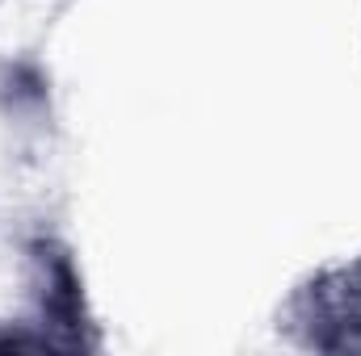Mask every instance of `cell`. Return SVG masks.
<instances>
[{
    "instance_id": "1",
    "label": "cell",
    "mask_w": 361,
    "mask_h": 356,
    "mask_svg": "<svg viewBox=\"0 0 361 356\" xmlns=\"http://www.w3.org/2000/svg\"><path fill=\"white\" fill-rule=\"evenodd\" d=\"M101 344L76 248L55 231L30 235L21 243V310L0 319V352H97Z\"/></svg>"
},
{
    "instance_id": "2",
    "label": "cell",
    "mask_w": 361,
    "mask_h": 356,
    "mask_svg": "<svg viewBox=\"0 0 361 356\" xmlns=\"http://www.w3.org/2000/svg\"><path fill=\"white\" fill-rule=\"evenodd\" d=\"M273 327L298 352L361 356V252L302 272L286 289Z\"/></svg>"
}]
</instances>
